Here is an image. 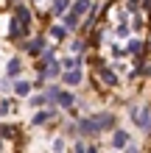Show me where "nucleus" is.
<instances>
[{
	"instance_id": "nucleus-3",
	"label": "nucleus",
	"mask_w": 151,
	"mask_h": 153,
	"mask_svg": "<svg viewBox=\"0 0 151 153\" xmlns=\"http://www.w3.org/2000/svg\"><path fill=\"white\" fill-rule=\"evenodd\" d=\"M25 33H28V28H25L23 22H17L14 17H11V20H8V39H11V42H17V39H23Z\"/></svg>"
},
{
	"instance_id": "nucleus-18",
	"label": "nucleus",
	"mask_w": 151,
	"mask_h": 153,
	"mask_svg": "<svg viewBox=\"0 0 151 153\" xmlns=\"http://www.w3.org/2000/svg\"><path fill=\"white\" fill-rule=\"evenodd\" d=\"M65 33H67L65 25H53V28H50V36L53 39H65Z\"/></svg>"
},
{
	"instance_id": "nucleus-4",
	"label": "nucleus",
	"mask_w": 151,
	"mask_h": 153,
	"mask_svg": "<svg viewBox=\"0 0 151 153\" xmlns=\"http://www.w3.org/2000/svg\"><path fill=\"white\" fill-rule=\"evenodd\" d=\"M87 11H92V3H90V0H76V3L70 6V11H67V14L78 20V17H81V14H87Z\"/></svg>"
},
{
	"instance_id": "nucleus-22",
	"label": "nucleus",
	"mask_w": 151,
	"mask_h": 153,
	"mask_svg": "<svg viewBox=\"0 0 151 153\" xmlns=\"http://www.w3.org/2000/svg\"><path fill=\"white\" fill-rule=\"evenodd\" d=\"M76 25H78V20H76V17H65V28H76Z\"/></svg>"
},
{
	"instance_id": "nucleus-25",
	"label": "nucleus",
	"mask_w": 151,
	"mask_h": 153,
	"mask_svg": "<svg viewBox=\"0 0 151 153\" xmlns=\"http://www.w3.org/2000/svg\"><path fill=\"white\" fill-rule=\"evenodd\" d=\"M62 148H65V142H62V139L53 142V153H62Z\"/></svg>"
},
{
	"instance_id": "nucleus-24",
	"label": "nucleus",
	"mask_w": 151,
	"mask_h": 153,
	"mask_svg": "<svg viewBox=\"0 0 151 153\" xmlns=\"http://www.w3.org/2000/svg\"><path fill=\"white\" fill-rule=\"evenodd\" d=\"M45 100H48V97H31V106H34V109H37V106H42Z\"/></svg>"
},
{
	"instance_id": "nucleus-12",
	"label": "nucleus",
	"mask_w": 151,
	"mask_h": 153,
	"mask_svg": "<svg viewBox=\"0 0 151 153\" xmlns=\"http://www.w3.org/2000/svg\"><path fill=\"white\" fill-rule=\"evenodd\" d=\"M56 103L62 106V109H73V103H76V97L70 95V92H59V95H56Z\"/></svg>"
},
{
	"instance_id": "nucleus-10",
	"label": "nucleus",
	"mask_w": 151,
	"mask_h": 153,
	"mask_svg": "<svg viewBox=\"0 0 151 153\" xmlns=\"http://www.w3.org/2000/svg\"><path fill=\"white\" fill-rule=\"evenodd\" d=\"M98 75H101V81H104L106 86H115V84H118V75H115L109 67H101V70H98Z\"/></svg>"
},
{
	"instance_id": "nucleus-16",
	"label": "nucleus",
	"mask_w": 151,
	"mask_h": 153,
	"mask_svg": "<svg viewBox=\"0 0 151 153\" xmlns=\"http://www.w3.org/2000/svg\"><path fill=\"white\" fill-rule=\"evenodd\" d=\"M17 125H0V139H14L17 137Z\"/></svg>"
},
{
	"instance_id": "nucleus-1",
	"label": "nucleus",
	"mask_w": 151,
	"mask_h": 153,
	"mask_svg": "<svg viewBox=\"0 0 151 153\" xmlns=\"http://www.w3.org/2000/svg\"><path fill=\"white\" fill-rule=\"evenodd\" d=\"M131 120H134L137 128L151 131V109L148 106H131Z\"/></svg>"
},
{
	"instance_id": "nucleus-23",
	"label": "nucleus",
	"mask_w": 151,
	"mask_h": 153,
	"mask_svg": "<svg viewBox=\"0 0 151 153\" xmlns=\"http://www.w3.org/2000/svg\"><path fill=\"white\" fill-rule=\"evenodd\" d=\"M126 33H129V25L120 22V25H118V36H126Z\"/></svg>"
},
{
	"instance_id": "nucleus-14",
	"label": "nucleus",
	"mask_w": 151,
	"mask_h": 153,
	"mask_svg": "<svg viewBox=\"0 0 151 153\" xmlns=\"http://www.w3.org/2000/svg\"><path fill=\"white\" fill-rule=\"evenodd\" d=\"M20 70H23L20 59H11V61L6 64V75H8V78H14V75H20Z\"/></svg>"
},
{
	"instance_id": "nucleus-28",
	"label": "nucleus",
	"mask_w": 151,
	"mask_h": 153,
	"mask_svg": "<svg viewBox=\"0 0 151 153\" xmlns=\"http://www.w3.org/2000/svg\"><path fill=\"white\" fill-rule=\"evenodd\" d=\"M0 148H3V139H0Z\"/></svg>"
},
{
	"instance_id": "nucleus-13",
	"label": "nucleus",
	"mask_w": 151,
	"mask_h": 153,
	"mask_svg": "<svg viewBox=\"0 0 151 153\" xmlns=\"http://www.w3.org/2000/svg\"><path fill=\"white\" fill-rule=\"evenodd\" d=\"M14 92L25 97V95H31V81H14Z\"/></svg>"
},
{
	"instance_id": "nucleus-20",
	"label": "nucleus",
	"mask_w": 151,
	"mask_h": 153,
	"mask_svg": "<svg viewBox=\"0 0 151 153\" xmlns=\"http://www.w3.org/2000/svg\"><path fill=\"white\" fill-rule=\"evenodd\" d=\"M129 50H131V53H140V50H143V42H140V39H131Z\"/></svg>"
},
{
	"instance_id": "nucleus-11",
	"label": "nucleus",
	"mask_w": 151,
	"mask_h": 153,
	"mask_svg": "<svg viewBox=\"0 0 151 153\" xmlns=\"http://www.w3.org/2000/svg\"><path fill=\"white\" fill-rule=\"evenodd\" d=\"M14 20H17V22H23L25 28H28V22H31V11H28L25 6H17V11H14Z\"/></svg>"
},
{
	"instance_id": "nucleus-15",
	"label": "nucleus",
	"mask_w": 151,
	"mask_h": 153,
	"mask_svg": "<svg viewBox=\"0 0 151 153\" xmlns=\"http://www.w3.org/2000/svg\"><path fill=\"white\" fill-rule=\"evenodd\" d=\"M53 117V111H39V114H34V120H31V125H45L48 120Z\"/></svg>"
},
{
	"instance_id": "nucleus-26",
	"label": "nucleus",
	"mask_w": 151,
	"mask_h": 153,
	"mask_svg": "<svg viewBox=\"0 0 151 153\" xmlns=\"http://www.w3.org/2000/svg\"><path fill=\"white\" fill-rule=\"evenodd\" d=\"M73 53H84V42H73Z\"/></svg>"
},
{
	"instance_id": "nucleus-21",
	"label": "nucleus",
	"mask_w": 151,
	"mask_h": 153,
	"mask_svg": "<svg viewBox=\"0 0 151 153\" xmlns=\"http://www.w3.org/2000/svg\"><path fill=\"white\" fill-rule=\"evenodd\" d=\"M11 100H0V114H8V111H11Z\"/></svg>"
},
{
	"instance_id": "nucleus-9",
	"label": "nucleus",
	"mask_w": 151,
	"mask_h": 153,
	"mask_svg": "<svg viewBox=\"0 0 151 153\" xmlns=\"http://www.w3.org/2000/svg\"><path fill=\"white\" fill-rule=\"evenodd\" d=\"M59 73H62V64H59L56 59H53L50 64H45V70H42V78H56Z\"/></svg>"
},
{
	"instance_id": "nucleus-5",
	"label": "nucleus",
	"mask_w": 151,
	"mask_h": 153,
	"mask_svg": "<svg viewBox=\"0 0 151 153\" xmlns=\"http://www.w3.org/2000/svg\"><path fill=\"white\" fill-rule=\"evenodd\" d=\"M129 131H123V128H118V131H115L112 134V145L115 148H118V150H123V148H129Z\"/></svg>"
},
{
	"instance_id": "nucleus-2",
	"label": "nucleus",
	"mask_w": 151,
	"mask_h": 153,
	"mask_svg": "<svg viewBox=\"0 0 151 153\" xmlns=\"http://www.w3.org/2000/svg\"><path fill=\"white\" fill-rule=\"evenodd\" d=\"M76 128H78V134H81V137H95V134H98V123H95L92 117H84Z\"/></svg>"
},
{
	"instance_id": "nucleus-19",
	"label": "nucleus",
	"mask_w": 151,
	"mask_h": 153,
	"mask_svg": "<svg viewBox=\"0 0 151 153\" xmlns=\"http://www.w3.org/2000/svg\"><path fill=\"white\" fill-rule=\"evenodd\" d=\"M67 3H70V0H56V3H53V17H59L62 11H65Z\"/></svg>"
},
{
	"instance_id": "nucleus-8",
	"label": "nucleus",
	"mask_w": 151,
	"mask_h": 153,
	"mask_svg": "<svg viewBox=\"0 0 151 153\" xmlns=\"http://www.w3.org/2000/svg\"><path fill=\"white\" fill-rule=\"evenodd\" d=\"M62 81H65L67 86H78V84H81V70H70V73H65Z\"/></svg>"
},
{
	"instance_id": "nucleus-27",
	"label": "nucleus",
	"mask_w": 151,
	"mask_h": 153,
	"mask_svg": "<svg viewBox=\"0 0 151 153\" xmlns=\"http://www.w3.org/2000/svg\"><path fill=\"white\" fill-rule=\"evenodd\" d=\"M73 153H87V148L81 145V142H76V148H73Z\"/></svg>"
},
{
	"instance_id": "nucleus-17",
	"label": "nucleus",
	"mask_w": 151,
	"mask_h": 153,
	"mask_svg": "<svg viewBox=\"0 0 151 153\" xmlns=\"http://www.w3.org/2000/svg\"><path fill=\"white\" fill-rule=\"evenodd\" d=\"M78 64H81V59H76V56H70V59H62V67H65L67 73H70V70H78Z\"/></svg>"
},
{
	"instance_id": "nucleus-7",
	"label": "nucleus",
	"mask_w": 151,
	"mask_h": 153,
	"mask_svg": "<svg viewBox=\"0 0 151 153\" xmlns=\"http://www.w3.org/2000/svg\"><path fill=\"white\" fill-rule=\"evenodd\" d=\"M45 39H34V42H28V45H25V50H28L31 53V56H39V53H45Z\"/></svg>"
},
{
	"instance_id": "nucleus-6",
	"label": "nucleus",
	"mask_w": 151,
	"mask_h": 153,
	"mask_svg": "<svg viewBox=\"0 0 151 153\" xmlns=\"http://www.w3.org/2000/svg\"><path fill=\"white\" fill-rule=\"evenodd\" d=\"M92 120L98 123V131H104V128H112V125H115V114H109V111H104V114H95Z\"/></svg>"
}]
</instances>
